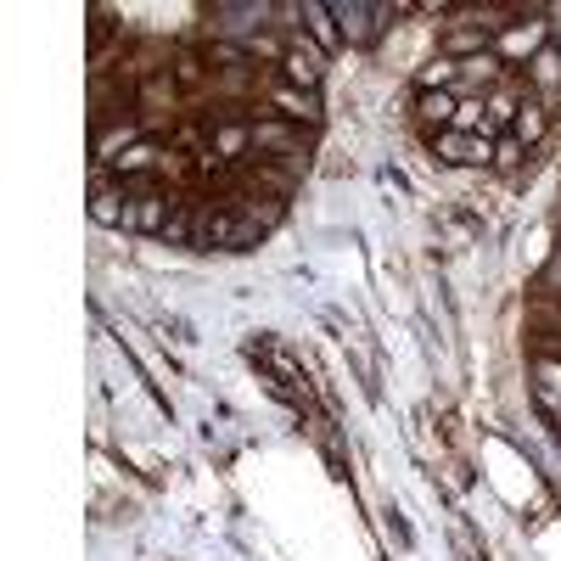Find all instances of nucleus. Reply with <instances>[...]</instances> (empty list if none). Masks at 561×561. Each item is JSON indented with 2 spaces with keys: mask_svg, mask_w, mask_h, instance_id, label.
<instances>
[{
  "mask_svg": "<svg viewBox=\"0 0 561 561\" xmlns=\"http://www.w3.org/2000/svg\"><path fill=\"white\" fill-rule=\"evenodd\" d=\"M275 12L270 0H219V7H208V39H225V45H248L259 28H275Z\"/></svg>",
  "mask_w": 561,
  "mask_h": 561,
  "instance_id": "nucleus-1",
  "label": "nucleus"
},
{
  "mask_svg": "<svg viewBox=\"0 0 561 561\" xmlns=\"http://www.w3.org/2000/svg\"><path fill=\"white\" fill-rule=\"evenodd\" d=\"M415 7H393V0H332V18L343 28L348 45H370V39H382V28L393 18H404Z\"/></svg>",
  "mask_w": 561,
  "mask_h": 561,
  "instance_id": "nucleus-2",
  "label": "nucleus"
},
{
  "mask_svg": "<svg viewBox=\"0 0 561 561\" xmlns=\"http://www.w3.org/2000/svg\"><path fill=\"white\" fill-rule=\"evenodd\" d=\"M545 45H550V23H545V7H539V12H528L523 23H511L505 34H494V57H500L511 73H523V68L545 51Z\"/></svg>",
  "mask_w": 561,
  "mask_h": 561,
  "instance_id": "nucleus-3",
  "label": "nucleus"
},
{
  "mask_svg": "<svg viewBox=\"0 0 561 561\" xmlns=\"http://www.w3.org/2000/svg\"><path fill=\"white\" fill-rule=\"evenodd\" d=\"M259 113L264 118H287V124H304V129H314L320 124V90H298V84H287V79H270V90H264V102H259Z\"/></svg>",
  "mask_w": 561,
  "mask_h": 561,
  "instance_id": "nucleus-4",
  "label": "nucleus"
},
{
  "mask_svg": "<svg viewBox=\"0 0 561 561\" xmlns=\"http://www.w3.org/2000/svg\"><path fill=\"white\" fill-rule=\"evenodd\" d=\"M320 73H325V51L304 28H287V62H280V79L298 84V90H320Z\"/></svg>",
  "mask_w": 561,
  "mask_h": 561,
  "instance_id": "nucleus-5",
  "label": "nucleus"
},
{
  "mask_svg": "<svg viewBox=\"0 0 561 561\" xmlns=\"http://www.w3.org/2000/svg\"><path fill=\"white\" fill-rule=\"evenodd\" d=\"M152 129H147V118H118V124H107V129H90V163H118L129 147H140Z\"/></svg>",
  "mask_w": 561,
  "mask_h": 561,
  "instance_id": "nucleus-6",
  "label": "nucleus"
},
{
  "mask_svg": "<svg viewBox=\"0 0 561 561\" xmlns=\"http://www.w3.org/2000/svg\"><path fill=\"white\" fill-rule=\"evenodd\" d=\"M433 152H438L444 163H455V169H483V163H494V140H489V135L444 129V135H433Z\"/></svg>",
  "mask_w": 561,
  "mask_h": 561,
  "instance_id": "nucleus-7",
  "label": "nucleus"
},
{
  "mask_svg": "<svg viewBox=\"0 0 561 561\" xmlns=\"http://www.w3.org/2000/svg\"><path fill=\"white\" fill-rule=\"evenodd\" d=\"M90 219H96V225H124V230H135V197L124 192V180L102 185V192H90Z\"/></svg>",
  "mask_w": 561,
  "mask_h": 561,
  "instance_id": "nucleus-8",
  "label": "nucleus"
},
{
  "mask_svg": "<svg viewBox=\"0 0 561 561\" xmlns=\"http://www.w3.org/2000/svg\"><path fill=\"white\" fill-rule=\"evenodd\" d=\"M455 113H460V96H455V90H421V96H415V124L427 129V135L455 129Z\"/></svg>",
  "mask_w": 561,
  "mask_h": 561,
  "instance_id": "nucleus-9",
  "label": "nucleus"
},
{
  "mask_svg": "<svg viewBox=\"0 0 561 561\" xmlns=\"http://www.w3.org/2000/svg\"><path fill=\"white\" fill-rule=\"evenodd\" d=\"M528 73V90H534V96L550 107V102H561V51H556V45H545V51L523 68Z\"/></svg>",
  "mask_w": 561,
  "mask_h": 561,
  "instance_id": "nucleus-10",
  "label": "nucleus"
},
{
  "mask_svg": "<svg viewBox=\"0 0 561 561\" xmlns=\"http://www.w3.org/2000/svg\"><path fill=\"white\" fill-rule=\"evenodd\" d=\"M298 18H304V34L320 45L325 57H332L337 45H343V28H337V18H332V7H325V0H304V7H298Z\"/></svg>",
  "mask_w": 561,
  "mask_h": 561,
  "instance_id": "nucleus-11",
  "label": "nucleus"
},
{
  "mask_svg": "<svg viewBox=\"0 0 561 561\" xmlns=\"http://www.w3.org/2000/svg\"><path fill=\"white\" fill-rule=\"evenodd\" d=\"M545 129H550V113H545V102H539V96H528V102H523V113H517V124H511V135H517L523 147H539Z\"/></svg>",
  "mask_w": 561,
  "mask_h": 561,
  "instance_id": "nucleus-12",
  "label": "nucleus"
},
{
  "mask_svg": "<svg viewBox=\"0 0 561 561\" xmlns=\"http://www.w3.org/2000/svg\"><path fill=\"white\" fill-rule=\"evenodd\" d=\"M483 51H494V39L478 34V28H449V34H444V57H455V62L483 57Z\"/></svg>",
  "mask_w": 561,
  "mask_h": 561,
  "instance_id": "nucleus-13",
  "label": "nucleus"
},
{
  "mask_svg": "<svg viewBox=\"0 0 561 561\" xmlns=\"http://www.w3.org/2000/svg\"><path fill=\"white\" fill-rule=\"evenodd\" d=\"M534 382H539V399L545 404H561V359L534 354Z\"/></svg>",
  "mask_w": 561,
  "mask_h": 561,
  "instance_id": "nucleus-14",
  "label": "nucleus"
},
{
  "mask_svg": "<svg viewBox=\"0 0 561 561\" xmlns=\"http://www.w3.org/2000/svg\"><path fill=\"white\" fill-rule=\"evenodd\" d=\"M455 79H460L455 57H433L427 68H421V90H455Z\"/></svg>",
  "mask_w": 561,
  "mask_h": 561,
  "instance_id": "nucleus-15",
  "label": "nucleus"
},
{
  "mask_svg": "<svg viewBox=\"0 0 561 561\" xmlns=\"http://www.w3.org/2000/svg\"><path fill=\"white\" fill-rule=\"evenodd\" d=\"M523 158H528V147H523L517 135H505V140H494V163H500V169H517Z\"/></svg>",
  "mask_w": 561,
  "mask_h": 561,
  "instance_id": "nucleus-16",
  "label": "nucleus"
},
{
  "mask_svg": "<svg viewBox=\"0 0 561 561\" xmlns=\"http://www.w3.org/2000/svg\"><path fill=\"white\" fill-rule=\"evenodd\" d=\"M545 293H550V298H561V253L545 264Z\"/></svg>",
  "mask_w": 561,
  "mask_h": 561,
  "instance_id": "nucleus-17",
  "label": "nucleus"
},
{
  "mask_svg": "<svg viewBox=\"0 0 561 561\" xmlns=\"http://www.w3.org/2000/svg\"><path fill=\"white\" fill-rule=\"evenodd\" d=\"M545 18H561V7H545Z\"/></svg>",
  "mask_w": 561,
  "mask_h": 561,
  "instance_id": "nucleus-18",
  "label": "nucleus"
}]
</instances>
